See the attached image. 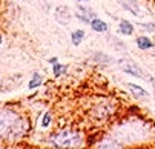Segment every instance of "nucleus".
Returning a JSON list of instances; mask_svg holds the SVG:
<instances>
[{"mask_svg": "<svg viewBox=\"0 0 155 149\" xmlns=\"http://www.w3.org/2000/svg\"><path fill=\"white\" fill-rule=\"evenodd\" d=\"M26 121L12 111H0V138H15L26 132Z\"/></svg>", "mask_w": 155, "mask_h": 149, "instance_id": "obj_1", "label": "nucleus"}, {"mask_svg": "<svg viewBox=\"0 0 155 149\" xmlns=\"http://www.w3.org/2000/svg\"><path fill=\"white\" fill-rule=\"evenodd\" d=\"M81 143V137L77 131L72 129H63L52 135L51 144L55 147H77Z\"/></svg>", "mask_w": 155, "mask_h": 149, "instance_id": "obj_2", "label": "nucleus"}, {"mask_svg": "<svg viewBox=\"0 0 155 149\" xmlns=\"http://www.w3.org/2000/svg\"><path fill=\"white\" fill-rule=\"evenodd\" d=\"M121 66H123V71L126 74H130V75H134V77H138V78H144L146 77L134 61H124V63L121 61Z\"/></svg>", "mask_w": 155, "mask_h": 149, "instance_id": "obj_3", "label": "nucleus"}, {"mask_svg": "<svg viewBox=\"0 0 155 149\" xmlns=\"http://www.w3.org/2000/svg\"><path fill=\"white\" fill-rule=\"evenodd\" d=\"M55 18H57V22L61 23V25H68L69 23V20H71V14L68 11V8L66 6H58L57 11H55Z\"/></svg>", "mask_w": 155, "mask_h": 149, "instance_id": "obj_4", "label": "nucleus"}, {"mask_svg": "<svg viewBox=\"0 0 155 149\" xmlns=\"http://www.w3.org/2000/svg\"><path fill=\"white\" fill-rule=\"evenodd\" d=\"M75 17L80 18L81 22H89L91 23V20L94 18V12L92 11H86V8H83V6H78V9L75 12Z\"/></svg>", "mask_w": 155, "mask_h": 149, "instance_id": "obj_5", "label": "nucleus"}, {"mask_svg": "<svg viewBox=\"0 0 155 149\" xmlns=\"http://www.w3.org/2000/svg\"><path fill=\"white\" fill-rule=\"evenodd\" d=\"M120 3L126 11H129L132 14H137V15L140 14V6L135 3V0H120Z\"/></svg>", "mask_w": 155, "mask_h": 149, "instance_id": "obj_6", "label": "nucleus"}, {"mask_svg": "<svg viewBox=\"0 0 155 149\" xmlns=\"http://www.w3.org/2000/svg\"><path fill=\"white\" fill-rule=\"evenodd\" d=\"M91 28H92L95 32H106V31H107V25L103 22V20L95 18V17L91 20Z\"/></svg>", "mask_w": 155, "mask_h": 149, "instance_id": "obj_7", "label": "nucleus"}, {"mask_svg": "<svg viewBox=\"0 0 155 149\" xmlns=\"http://www.w3.org/2000/svg\"><path fill=\"white\" fill-rule=\"evenodd\" d=\"M127 88H129V91L134 94L135 97H140V98H143V97H147V92L141 88V86H138V84H134V83H127Z\"/></svg>", "mask_w": 155, "mask_h": 149, "instance_id": "obj_8", "label": "nucleus"}, {"mask_svg": "<svg viewBox=\"0 0 155 149\" xmlns=\"http://www.w3.org/2000/svg\"><path fill=\"white\" fill-rule=\"evenodd\" d=\"M137 46L140 49H150L153 45H152V41L147 38V37H138L137 38Z\"/></svg>", "mask_w": 155, "mask_h": 149, "instance_id": "obj_9", "label": "nucleus"}, {"mask_svg": "<svg viewBox=\"0 0 155 149\" xmlns=\"http://www.w3.org/2000/svg\"><path fill=\"white\" fill-rule=\"evenodd\" d=\"M83 38H84V31H83V29H77V31L72 32V35H71V40H72V43H74L75 46H78V45L81 43Z\"/></svg>", "mask_w": 155, "mask_h": 149, "instance_id": "obj_10", "label": "nucleus"}, {"mask_svg": "<svg viewBox=\"0 0 155 149\" xmlns=\"http://www.w3.org/2000/svg\"><path fill=\"white\" fill-rule=\"evenodd\" d=\"M120 32H123L124 35H130L132 32H134V26H132L129 22H126V20H123V22L120 23Z\"/></svg>", "mask_w": 155, "mask_h": 149, "instance_id": "obj_11", "label": "nucleus"}, {"mask_svg": "<svg viewBox=\"0 0 155 149\" xmlns=\"http://www.w3.org/2000/svg\"><path fill=\"white\" fill-rule=\"evenodd\" d=\"M41 84V77L38 75V74H34V77H32V80L29 81V89H34V88H37V86H40Z\"/></svg>", "mask_w": 155, "mask_h": 149, "instance_id": "obj_12", "label": "nucleus"}, {"mask_svg": "<svg viewBox=\"0 0 155 149\" xmlns=\"http://www.w3.org/2000/svg\"><path fill=\"white\" fill-rule=\"evenodd\" d=\"M66 66L64 65H58V63H54V75L55 77H60L63 72H64Z\"/></svg>", "mask_w": 155, "mask_h": 149, "instance_id": "obj_13", "label": "nucleus"}, {"mask_svg": "<svg viewBox=\"0 0 155 149\" xmlns=\"http://www.w3.org/2000/svg\"><path fill=\"white\" fill-rule=\"evenodd\" d=\"M49 123H51V114H49V112H46V114H45V117H43V120H41V126H43V127H48V126H49Z\"/></svg>", "mask_w": 155, "mask_h": 149, "instance_id": "obj_14", "label": "nucleus"}, {"mask_svg": "<svg viewBox=\"0 0 155 149\" xmlns=\"http://www.w3.org/2000/svg\"><path fill=\"white\" fill-rule=\"evenodd\" d=\"M141 26L144 29H149V31H155V25H147V23H141Z\"/></svg>", "mask_w": 155, "mask_h": 149, "instance_id": "obj_15", "label": "nucleus"}, {"mask_svg": "<svg viewBox=\"0 0 155 149\" xmlns=\"http://www.w3.org/2000/svg\"><path fill=\"white\" fill-rule=\"evenodd\" d=\"M49 63H52V65H54V63H57V58H55V57H52V58L49 60Z\"/></svg>", "mask_w": 155, "mask_h": 149, "instance_id": "obj_16", "label": "nucleus"}, {"mask_svg": "<svg viewBox=\"0 0 155 149\" xmlns=\"http://www.w3.org/2000/svg\"><path fill=\"white\" fill-rule=\"evenodd\" d=\"M77 2H87V0H77Z\"/></svg>", "mask_w": 155, "mask_h": 149, "instance_id": "obj_17", "label": "nucleus"}, {"mask_svg": "<svg viewBox=\"0 0 155 149\" xmlns=\"http://www.w3.org/2000/svg\"><path fill=\"white\" fill-rule=\"evenodd\" d=\"M0 45H2V35H0Z\"/></svg>", "mask_w": 155, "mask_h": 149, "instance_id": "obj_18", "label": "nucleus"}]
</instances>
